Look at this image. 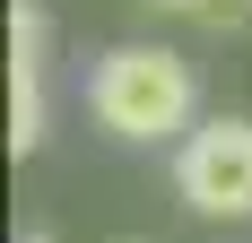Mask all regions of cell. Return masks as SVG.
<instances>
[{"mask_svg": "<svg viewBox=\"0 0 252 243\" xmlns=\"http://www.w3.org/2000/svg\"><path fill=\"white\" fill-rule=\"evenodd\" d=\"M26 243H52V235H26Z\"/></svg>", "mask_w": 252, "mask_h": 243, "instance_id": "cell-6", "label": "cell"}, {"mask_svg": "<svg viewBox=\"0 0 252 243\" xmlns=\"http://www.w3.org/2000/svg\"><path fill=\"white\" fill-rule=\"evenodd\" d=\"M174 191L200 209V217H252V122L218 113L200 122L174 156Z\"/></svg>", "mask_w": 252, "mask_h": 243, "instance_id": "cell-2", "label": "cell"}, {"mask_svg": "<svg viewBox=\"0 0 252 243\" xmlns=\"http://www.w3.org/2000/svg\"><path fill=\"white\" fill-rule=\"evenodd\" d=\"M9 70H44V9L35 0L9 9Z\"/></svg>", "mask_w": 252, "mask_h": 243, "instance_id": "cell-4", "label": "cell"}, {"mask_svg": "<svg viewBox=\"0 0 252 243\" xmlns=\"http://www.w3.org/2000/svg\"><path fill=\"white\" fill-rule=\"evenodd\" d=\"M87 113L113 130V139H191V113H200V78H191V61L165 44H122L104 52L96 78H87Z\"/></svg>", "mask_w": 252, "mask_h": 243, "instance_id": "cell-1", "label": "cell"}, {"mask_svg": "<svg viewBox=\"0 0 252 243\" xmlns=\"http://www.w3.org/2000/svg\"><path fill=\"white\" fill-rule=\"evenodd\" d=\"M148 9H174V18H200V26H226V35H244V26H252V0H148Z\"/></svg>", "mask_w": 252, "mask_h": 243, "instance_id": "cell-5", "label": "cell"}, {"mask_svg": "<svg viewBox=\"0 0 252 243\" xmlns=\"http://www.w3.org/2000/svg\"><path fill=\"white\" fill-rule=\"evenodd\" d=\"M44 148V70H9V156Z\"/></svg>", "mask_w": 252, "mask_h": 243, "instance_id": "cell-3", "label": "cell"}]
</instances>
